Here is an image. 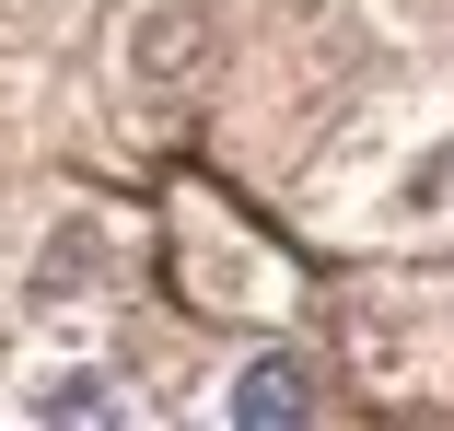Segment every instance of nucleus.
<instances>
[{"instance_id": "nucleus-6", "label": "nucleus", "mask_w": 454, "mask_h": 431, "mask_svg": "<svg viewBox=\"0 0 454 431\" xmlns=\"http://www.w3.org/2000/svg\"><path fill=\"white\" fill-rule=\"evenodd\" d=\"M396 35H454V0H373Z\"/></svg>"}, {"instance_id": "nucleus-2", "label": "nucleus", "mask_w": 454, "mask_h": 431, "mask_svg": "<svg viewBox=\"0 0 454 431\" xmlns=\"http://www.w3.org/2000/svg\"><path fill=\"white\" fill-rule=\"evenodd\" d=\"M117 280H129V222H117V210H94V199H70V210H47V222H35L12 303H24L35 326H70V315H94Z\"/></svg>"}, {"instance_id": "nucleus-4", "label": "nucleus", "mask_w": 454, "mask_h": 431, "mask_svg": "<svg viewBox=\"0 0 454 431\" xmlns=\"http://www.w3.org/2000/svg\"><path fill=\"white\" fill-rule=\"evenodd\" d=\"M12 408H24V419H47V431H117L140 396H129V373H106V362L47 350V362H24V373H12Z\"/></svg>"}, {"instance_id": "nucleus-5", "label": "nucleus", "mask_w": 454, "mask_h": 431, "mask_svg": "<svg viewBox=\"0 0 454 431\" xmlns=\"http://www.w3.org/2000/svg\"><path fill=\"white\" fill-rule=\"evenodd\" d=\"M385 222H454V140H419V152L396 163V199H385Z\"/></svg>"}, {"instance_id": "nucleus-3", "label": "nucleus", "mask_w": 454, "mask_h": 431, "mask_svg": "<svg viewBox=\"0 0 454 431\" xmlns=\"http://www.w3.org/2000/svg\"><path fill=\"white\" fill-rule=\"evenodd\" d=\"M233 431H280V419H315L326 408V362L315 350H292V338H268V350H245L233 373H222V396H210Z\"/></svg>"}, {"instance_id": "nucleus-1", "label": "nucleus", "mask_w": 454, "mask_h": 431, "mask_svg": "<svg viewBox=\"0 0 454 431\" xmlns=\"http://www.w3.org/2000/svg\"><path fill=\"white\" fill-rule=\"evenodd\" d=\"M233 59V24H222V0H129V24H117V94L175 129Z\"/></svg>"}]
</instances>
